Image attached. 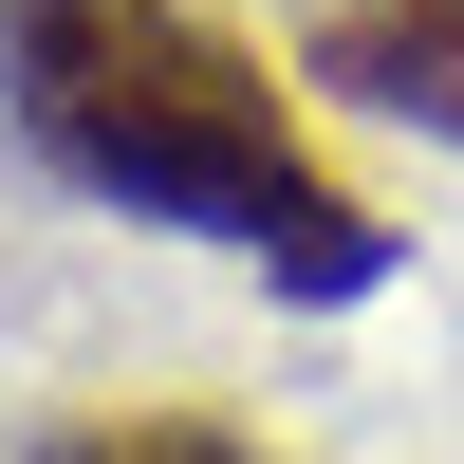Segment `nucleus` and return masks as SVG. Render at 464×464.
Returning a JSON list of instances; mask_svg holds the SVG:
<instances>
[{
	"instance_id": "3",
	"label": "nucleus",
	"mask_w": 464,
	"mask_h": 464,
	"mask_svg": "<svg viewBox=\"0 0 464 464\" xmlns=\"http://www.w3.org/2000/svg\"><path fill=\"white\" fill-rule=\"evenodd\" d=\"M37 464H279V446H260V428H223V409L111 391V409H74V428H37Z\"/></svg>"
},
{
	"instance_id": "1",
	"label": "nucleus",
	"mask_w": 464,
	"mask_h": 464,
	"mask_svg": "<svg viewBox=\"0 0 464 464\" xmlns=\"http://www.w3.org/2000/svg\"><path fill=\"white\" fill-rule=\"evenodd\" d=\"M0 111L56 186L168 223V242H223L279 297L391 279V223L316 168V111L223 0H0Z\"/></svg>"
},
{
	"instance_id": "2",
	"label": "nucleus",
	"mask_w": 464,
	"mask_h": 464,
	"mask_svg": "<svg viewBox=\"0 0 464 464\" xmlns=\"http://www.w3.org/2000/svg\"><path fill=\"white\" fill-rule=\"evenodd\" d=\"M297 56H316V93H353V111L464 130V0H316Z\"/></svg>"
}]
</instances>
